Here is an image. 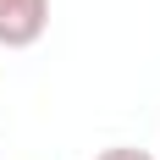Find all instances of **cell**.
<instances>
[{
	"label": "cell",
	"instance_id": "7a4b0ae2",
	"mask_svg": "<svg viewBox=\"0 0 160 160\" xmlns=\"http://www.w3.org/2000/svg\"><path fill=\"white\" fill-rule=\"evenodd\" d=\"M94 160H155L149 149H132V144H111V149H99Z\"/></svg>",
	"mask_w": 160,
	"mask_h": 160
},
{
	"label": "cell",
	"instance_id": "6da1fadb",
	"mask_svg": "<svg viewBox=\"0 0 160 160\" xmlns=\"http://www.w3.org/2000/svg\"><path fill=\"white\" fill-rule=\"evenodd\" d=\"M50 28V0H0V50H33Z\"/></svg>",
	"mask_w": 160,
	"mask_h": 160
}]
</instances>
